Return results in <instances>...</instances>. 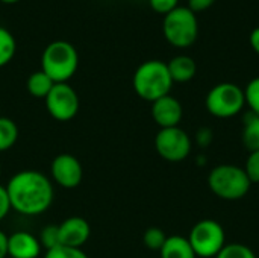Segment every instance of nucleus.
Instances as JSON below:
<instances>
[{
  "instance_id": "nucleus-1",
  "label": "nucleus",
  "mask_w": 259,
  "mask_h": 258,
  "mask_svg": "<svg viewBox=\"0 0 259 258\" xmlns=\"http://www.w3.org/2000/svg\"><path fill=\"white\" fill-rule=\"evenodd\" d=\"M5 189L11 208L24 216H38L46 213L55 196L50 179L38 170L17 172Z\"/></svg>"
},
{
  "instance_id": "nucleus-2",
  "label": "nucleus",
  "mask_w": 259,
  "mask_h": 258,
  "mask_svg": "<svg viewBox=\"0 0 259 258\" xmlns=\"http://www.w3.org/2000/svg\"><path fill=\"white\" fill-rule=\"evenodd\" d=\"M132 84L135 93L141 99L152 103L170 94L173 81L167 62H162L159 59H150L138 65V68L134 73Z\"/></svg>"
},
{
  "instance_id": "nucleus-3",
  "label": "nucleus",
  "mask_w": 259,
  "mask_h": 258,
  "mask_svg": "<svg viewBox=\"0 0 259 258\" xmlns=\"http://www.w3.org/2000/svg\"><path fill=\"white\" fill-rule=\"evenodd\" d=\"M79 65L76 47L64 40L50 43L41 56V70L55 82L62 84L71 79Z\"/></svg>"
},
{
  "instance_id": "nucleus-4",
  "label": "nucleus",
  "mask_w": 259,
  "mask_h": 258,
  "mask_svg": "<svg viewBox=\"0 0 259 258\" xmlns=\"http://www.w3.org/2000/svg\"><path fill=\"white\" fill-rule=\"evenodd\" d=\"M208 186L217 198L225 201H238L249 193L252 182L243 167L220 164L209 172Z\"/></svg>"
},
{
  "instance_id": "nucleus-5",
  "label": "nucleus",
  "mask_w": 259,
  "mask_h": 258,
  "mask_svg": "<svg viewBox=\"0 0 259 258\" xmlns=\"http://www.w3.org/2000/svg\"><path fill=\"white\" fill-rule=\"evenodd\" d=\"M162 33L173 47L187 49L193 46L199 36L196 14L188 6H178L170 14L164 15Z\"/></svg>"
},
{
  "instance_id": "nucleus-6",
  "label": "nucleus",
  "mask_w": 259,
  "mask_h": 258,
  "mask_svg": "<svg viewBox=\"0 0 259 258\" xmlns=\"http://www.w3.org/2000/svg\"><path fill=\"white\" fill-rule=\"evenodd\" d=\"M208 113L217 119H231L246 106L244 90L232 82H222L212 87L205 99Z\"/></svg>"
},
{
  "instance_id": "nucleus-7",
  "label": "nucleus",
  "mask_w": 259,
  "mask_h": 258,
  "mask_svg": "<svg viewBox=\"0 0 259 258\" xmlns=\"http://www.w3.org/2000/svg\"><path fill=\"white\" fill-rule=\"evenodd\" d=\"M188 240L197 257L215 258L226 245V234L222 224L212 219H203L193 227Z\"/></svg>"
},
{
  "instance_id": "nucleus-8",
  "label": "nucleus",
  "mask_w": 259,
  "mask_h": 258,
  "mask_svg": "<svg viewBox=\"0 0 259 258\" xmlns=\"http://www.w3.org/2000/svg\"><path fill=\"white\" fill-rule=\"evenodd\" d=\"M155 148L161 158L168 163H181L191 154V138L179 126L164 128L155 137Z\"/></svg>"
},
{
  "instance_id": "nucleus-9",
  "label": "nucleus",
  "mask_w": 259,
  "mask_h": 258,
  "mask_svg": "<svg viewBox=\"0 0 259 258\" xmlns=\"http://www.w3.org/2000/svg\"><path fill=\"white\" fill-rule=\"evenodd\" d=\"M44 100L49 114L58 122H68L79 111V96L67 82L55 84Z\"/></svg>"
},
{
  "instance_id": "nucleus-10",
  "label": "nucleus",
  "mask_w": 259,
  "mask_h": 258,
  "mask_svg": "<svg viewBox=\"0 0 259 258\" xmlns=\"http://www.w3.org/2000/svg\"><path fill=\"white\" fill-rule=\"evenodd\" d=\"M53 181L64 189H76L83 178L80 161L71 154H59L53 158L50 166Z\"/></svg>"
},
{
  "instance_id": "nucleus-11",
  "label": "nucleus",
  "mask_w": 259,
  "mask_h": 258,
  "mask_svg": "<svg viewBox=\"0 0 259 258\" xmlns=\"http://www.w3.org/2000/svg\"><path fill=\"white\" fill-rule=\"evenodd\" d=\"M182 114L184 109L181 102L170 94L152 102V117L161 129L179 126Z\"/></svg>"
},
{
  "instance_id": "nucleus-12",
  "label": "nucleus",
  "mask_w": 259,
  "mask_h": 258,
  "mask_svg": "<svg viewBox=\"0 0 259 258\" xmlns=\"http://www.w3.org/2000/svg\"><path fill=\"white\" fill-rule=\"evenodd\" d=\"M58 227H59V237L62 246L82 249V246L88 242L91 236L90 224L79 216L68 217Z\"/></svg>"
},
{
  "instance_id": "nucleus-13",
  "label": "nucleus",
  "mask_w": 259,
  "mask_h": 258,
  "mask_svg": "<svg viewBox=\"0 0 259 258\" xmlns=\"http://www.w3.org/2000/svg\"><path fill=\"white\" fill-rule=\"evenodd\" d=\"M41 252L39 240L26 231H17L8 236V257L36 258Z\"/></svg>"
},
{
  "instance_id": "nucleus-14",
  "label": "nucleus",
  "mask_w": 259,
  "mask_h": 258,
  "mask_svg": "<svg viewBox=\"0 0 259 258\" xmlns=\"http://www.w3.org/2000/svg\"><path fill=\"white\" fill-rule=\"evenodd\" d=\"M167 67H168L173 84L175 82H178V84L190 82L196 76V71H197L196 61L187 55L175 56L170 62H167Z\"/></svg>"
},
{
  "instance_id": "nucleus-15",
  "label": "nucleus",
  "mask_w": 259,
  "mask_h": 258,
  "mask_svg": "<svg viewBox=\"0 0 259 258\" xmlns=\"http://www.w3.org/2000/svg\"><path fill=\"white\" fill-rule=\"evenodd\" d=\"M161 258H197L188 237L170 236L159 251Z\"/></svg>"
},
{
  "instance_id": "nucleus-16",
  "label": "nucleus",
  "mask_w": 259,
  "mask_h": 258,
  "mask_svg": "<svg viewBox=\"0 0 259 258\" xmlns=\"http://www.w3.org/2000/svg\"><path fill=\"white\" fill-rule=\"evenodd\" d=\"M243 144L249 152L259 151V116L252 111L243 117Z\"/></svg>"
},
{
  "instance_id": "nucleus-17",
  "label": "nucleus",
  "mask_w": 259,
  "mask_h": 258,
  "mask_svg": "<svg viewBox=\"0 0 259 258\" xmlns=\"http://www.w3.org/2000/svg\"><path fill=\"white\" fill-rule=\"evenodd\" d=\"M53 85L55 82L42 70L33 71L27 79V91L30 93V96L38 99H46Z\"/></svg>"
},
{
  "instance_id": "nucleus-18",
  "label": "nucleus",
  "mask_w": 259,
  "mask_h": 258,
  "mask_svg": "<svg viewBox=\"0 0 259 258\" xmlns=\"http://www.w3.org/2000/svg\"><path fill=\"white\" fill-rule=\"evenodd\" d=\"M18 128L9 117H0V152H6L17 143Z\"/></svg>"
},
{
  "instance_id": "nucleus-19",
  "label": "nucleus",
  "mask_w": 259,
  "mask_h": 258,
  "mask_svg": "<svg viewBox=\"0 0 259 258\" xmlns=\"http://www.w3.org/2000/svg\"><path fill=\"white\" fill-rule=\"evenodd\" d=\"M15 38L12 36V33L5 29L0 27V67L6 65L15 55Z\"/></svg>"
},
{
  "instance_id": "nucleus-20",
  "label": "nucleus",
  "mask_w": 259,
  "mask_h": 258,
  "mask_svg": "<svg viewBox=\"0 0 259 258\" xmlns=\"http://www.w3.org/2000/svg\"><path fill=\"white\" fill-rule=\"evenodd\" d=\"M215 258H256V255L243 243H226Z\"/></svg>"
},
{
  "instance_id": "nucleus-21",
  "label": "nucleus",
  "mask_w": 259,
  "mask_h": 258,
  "mask_svg": "<svg viewBox=\"0 0 259 258\" xmlns=\"http://www.w3.org/2000/svg\"><path fill=\"white\" fill-rule=\"evenodd\" d=\"M38 240L41 243V248H44L46 251L61 246L59 227L58 225H47V227H44L41 230V234H39Z\"/></svg>"
},
{
  "instance_id": "nucleus-22",
  "label": "nucleus",
  "mask_w": 259,
  "mask_h": 258,
  "mask_svg": "<svg viewBox=\"0 0 259 258\" xmlns=\"http://www.w3.org/2000/svg\"><path fill=\"white\" fill-rule=\"evenodd\" d=\"M165 240H167L165 233L161 228H156V227H152V228L146 230L144 237H143V242H144L146 248H149L152 251H161Z\"/></svg>"
},
{
  "instance_id": "nucleus-23",
  "label": "nucleus",
  "mask_w": 259,
  "mask_h": 258,
  "mask_svg": "<svg viewBox=\"0 0 259 258\" xmlns=\"http://www.w3.org/2000/svg\"><path fill=\"white\" fill-rule=\"evenodd\" d=\"M246 105H249V111L259 116V76L253 78L244 88Z\"/></svg>"
},
{
  "instance_id": "nucleus-24",
  "label": "nucleus",
  "mask_w": 259,
  "mask_h": 258,
  "mask_svg": "<svg viewBox=\"0 0 259 258\" xmlns=\"http://www.w3.org/2000/svg\"><path fill=\"white\" fill-rule=\"evenodd\" d=\"M44 258H88V255L77 248H68V246H58L53 249L46 251Z\"/></svg>"
},
{
  "instance_id": "nucleus-25",
  "label": "nucleus",
  "mask_w": 259,
  "mask_h": 258,
  "mask_svg": "<svg viewBox=\"0 0 259 258\" xmlns=\"http://www.w3.org/2000/svg\"><path fill=\"white\" fill-rule=\"evenodd\" d=\"M243 169L252 184H259V151L249 152V157Z\"/></svg>"
},
{
  "instance_id": "nucleus-26",
  "label": "nucleus",
  "mask_w": 259,
  "mask_h": 258,
  "mask_svg": "<svg viewBox=\"0 0 259 258\" xmlns=\"http://www.w3.org/2000/svg\"><path fill=\"white\" fill-rule=\"evenodd\" d=\"M149 5L155 12L167 15L179 6V0H149Z\"/></svg>"
},
{
  "instance_id": "nucleus-27",
  "label": "nucleus",
  "mask_w": 259,
  "mask_h": 258,
  "mask_svg": "<svg viewBox=\"0 0 259 258\" xmlns=\"http://www.w3.org/2000/svg\"><path fill=\"white\" fill-rule=\"evenodd\" d=\"M217 0H188V8L197 14V12H203L206 9H209Z\"/></svg>"
},
{
  "instance_id": "nucleus-28",
  "label": "nucleus",
  "mask_w": 259,
  "mask_h": 258,
  "mask_svg": "<svg viewBox=\"0 0 259 258\" xmlns=\"http://www.w3.org/2000/svg\"><path fill=\"white\" fill-rule=\"evenodd\" d=\"M9 210H12V208H11V202H9L6 189L0 186V220H3L8 216Z\"/></svg>"
},
{
  "instance_id": "nucleus-29",
  "label": "nucleus",
  "mask_w": 259,
  "mask_h": 258,
  "mask_svg": "<svg viewBox=\"0 0 259 258\" xmlns=\"http://www.w3.org/2000/svg\"><path fill=\"white\" fill-rule=\"evenodd\" d=\"M212 131L209 129V128H202V129H199L197 131V135H196V140H197V143L200 144V146H203V148H206L211 141H212Z\"/></svg>"
},
{
  "instance_id": "nucleus-30",
  "label": "nucleus",
  "mask_w": 259,
  "mask_h": 258,
  "mask_svg": "<svg viewBox=\"0 0 259 258\" xmlns=\"http://www.w3.org/2000/svg\"><path fill=\"white\" fill-rule=\"evenodd\" d=\"M249 43L253 49V52L259 55V26L255 27L252 32H250V36H249Z\"/></svg>"
},
{
  "instance_id": "nucleus-31",
  "label": "nucleus",
  "mask_w": 259,
  "mask_h": 258,
  "mask_svg": "<svg viewBox=\"0 0 259 258\" xmlns=\"http://www.w3.org/2000/svg\"><path fill=\"white\" fill-rule=\"evenodd\" d=\"M0 258H8V236L0 231Z\"/></svg>"
},
{
  "instance_id": "nucleus-32",
  "label": "nucleus",
  "mask_w": 259,
  "mask_h": 258,
  "mask_svg": "<svg viewBox=\"0 0 259 258\" xmlns=\"http://www.w3.org/2000/svg\"><path fill=\"white\" fill-rule=\"evenodd\" d=\"M0 2H3V3H6V5H12V3H17V2H20V0H0Z\"/></svg>"
},
{
  "instance_id": "nucleus-33",
  "label": "nucleus",
  "mask_w": 259,
  "mask_h": 258,
  "mask_svg": "<svg viewBox=\"0 0 259 258\" xmlns=\"http://www.w3.org/2000/svg\"><path fill=\"white\" fill-rule=\"evenodd\" d=\"M0 173H2V166H0Z\"/></svg>"
}]
</instances>
